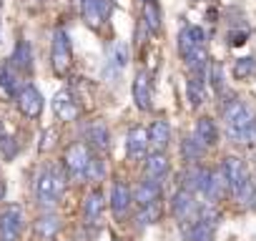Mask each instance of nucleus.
<instances>
[{"label": "nucleus", "mask_w": 256, "mask_h": 241, "mask_svg": "<svg viewBox=\"0 0 256 241\" xmlns=\"http://www.w3.org/2000/svg\"><path fill=\"white\" fill-rule=\"evenodd\" d=\"M66 184H68V176L60 166H48L38 174L36 178V198L43 208H50L58 204V198L63 196L66 191Z\"/></svg>", "instance_id": "1"}, {"label": "nucleus", "mask_w": 256, "mask_h": 241, "mask_svg": "<svg viewBox=\"0 0 256 241\" xmlns=\"http://www.w3.org/2000/svg\"><path fill=\"white\" fill-rule=\"evenodd\" d=\"M88 164H90V151L86 144H73L68 146L66 156H63V168H66V176H70L73 181H86V171H88Z\"/></svg>", "instance_id": "2"}, {"label": "nucleus", "mask_w": 256, "mask_h": 241, "mask_svg": "<svg viewBox=\"0 0 256 241\" xmlns=\"http://www.w3.org/2000/svg\"><path fill=\"white\" fill-rule=\"evenodd\" d=\"M70 60H73L70 36L63 28H56V33H53V48H50V63H53L56 76H66L70 70Z\"/></svg>", "instance_id": "3"}, {"label": "nucleus", "mask_w": 256, "mask_h": 241, "mask_svg": "<svg viewBox=\"0 0 256 241\" xmlns=\"http://www.w3.org/2000/svg\"><path fill=\"white\" fill-rule=\"evenodd\" d=\"M23 231V208L10 204L0 211V241H16Z\"/></svg>", "instance_id": "4"}, {"label": "nucleus", "mask_w": 256, "mask_h": 241, "mask_svg": "<svg viewBox=\"0 0 256 241\" xmlns=\"http://www.w3.org/2000/svg\"><path fill=\"white\" fill-rule=\"evenodd\" d=\"M16 103L26 118H38L43 113V96L36 86H23L16 96Z\"/></svg>", "instance_id": "5"}, {"label": "nucleus", "mask_w": 256, "mask_h": 241, "mask_svg": "<svg viewBox=\"0 0 256 241\" xmlns=\"http://www.w3.org/2000/svg\"><path fill=\"white\" fill-rule=\"evenodd\" d=\"M110 0H80V10H83V20L90 28H100L108 16H110Z\"/></svg>", "instance_id": "6"}, {"label": "nucleus", "mask_w": 256, "mask_h": 241, "mask_svg": "<svg viewBox=\"0 0 256 241\" xmlns=\"http://www.w3.org/2000/svg\"><path fill=\"white\" fill-rule=\"evenodd\" d=\"M134 204V196H131V188H128L126 181H116L113 188H110V211L116 218H126L128 216V208Z\"/></svg>", "instance_id": "7"}, {"label": "nucleus", "mask_w": 256, "mask_h": 241, "mask_svg": "<svg viewBox=\"0 0 256 241\" xmlns=\"http://www.w3.org/2000/svg\"><path fill=\"white\" fill-rule=\"evenodd\" d=\"M148 151V131L144 126H134L126 136V156L131 161H141Z\"/></svg>", "instance_id": "8"}, {"label": "nucleus", "mask_w": 256, "mask_h": 241, "mask_svg": "<svg viewBox=\"0 0 256 241\" xmlns=\"http://www.w3.org/2000/svg\"><path fill=\"white\" fill-rule=\"evenodd\" d=\"M221 171H224V176H226V184H228V191H231V194H236L238 186L244 184V178L248 176V174H246V166H244V161H241L238 156H226L224 164H221Z\"/></svg>", "instance_id": "9"}, {"label": "nucleus", "mask_w": 256, "mask_h": 241, "mask_svg": "<svg viewBox=\"0 0 256 241\" xmlns=\"http://www.w3.org/2000/svg\"><path fill=\"white\" fill-rule=\"evenodd\" d=\"M171 211H174V216H176L181 224L196 218L198 206H196V201H194V194H188L186 188H181V191L174 196V201H171Z\"/></svg>", "instance_id": "10"}, {"label": "nucleus", "mask_w": 256, "mask_h": 241, "mask_svg": "<svg viewBox=\"0 0 256 241\" xmlns=\"http://www.w3.org/2000/svg\"><path fill=\"white\" fill-rule=\"evenodd\" d=\"M151 96H154L151 73L138 70V73H136V80H134V100H136L138 110H148V108H151Z\"/></svg>", "instance_id": "11"}, {"label": "nucleus", "mask_w": 256, "mask_h": 241, "mask_svg": "<svg viewBox=\"0 0 256 241\" xmlns=\"http://www.w3.org/2000/svg\"><path fill=\"white\" fill-rule=\"evenodd\" d=\"M103 208H106V198H103V191L100 188H93L86 201H83V221L88 226H96L103 216Z\"/></svg>", "instance_id": "12"}, {"label": "nucleus", "mask_w": 256, "mask_h": 241, "mask_svg": "<svg viewBox=\"0 0 256 241\" xmlns=\"http://www.w3.org/2000/svg\"><path fill=\"white\" fill-rule=\"evenodd\" d=\"M86 141H88V146L90 148H96V151H108L110 148V131H108V126L103 124V120H93V124L86 128Z\"/></svg>", "instance_id": "13"}, {"label": "nucleus", "mask_w": 256, "mask_h": 241, "mask_svg": "<svg viewBox=\"0 0 256 241\" xmlns=\"http://www.w3.org/2000/svg\"><path fill=\"white\" fill-rule=\"evenodd\" d=\"M53 110H56V116H58L60 120H76L78 113H80L76 98H73L68 90H60V93L53 96Z\"/></svg>", "instance_id": "14"}, {"label": "nucleus", "mask_w": 256, "mask_h": 241, "mask_svg": "<svg viewBox=\"0 0 256 241\" xmlns=\"http://www.w3.org/2000/svg\"><path fill=\"white\" fill-rule=\"evenodd\" d=\"M131 196H134V201H136L138 206L158 204V198H161V181L144 178V181L136 186V191H131Z\"/></svg>", "instance_id": "15"}, {"label": "nucleus", "mask_w": 256, "mask_h": 241, "mask_svg": "<svg viewBox=\"0 0 256 241\" xmlns=\"http://www.w3.org/2000/svg\"><path fill=\"white\" fill-rule=\"evenodd\" d=\"M201 46H204V30L198 26H184L178 33V53L186 58L194 48H201Z\"/></svg>", "instance_id": "16"}, {"label": "nucleus", "mask_w": 256, "mask_h": 241, "mask_svg": "<svg viewBox=\"0 0 256 241\" xmlns=\"http://www.w3.org/2000/svg\"><path fill=\"white\" fill-rule=\"evenodd\" d=\"M196 141L204 146V148H208V146H216L218 144V128H216V124H214V118H208V116H201L198 120H196Z\"/></svg>", "instance_id": "17"}, {"label": "nucleus", "mask_w": 256, "mask_h": 241, "mask_svg": "<svg viewBox=\"0 0 256 241\" xmlns=\"http://www.w3.org/2000/svg\"><path fill=\"white\" fill-rule=\"evenodd\" d=\"M168 168H171V164H168V156H166L164 151L148 154V158H146V178L161 181V178L168 174Z\"/></svg>", "instance_id": "18"}, {"label": "nucleus", "mask_w": 256, "mask_h": 241, "mask_svg": "<svg viewBox=\"0 0 256 241\" xmlns=\"http://www.w3.org/2000/svg\"><path fill=\"white\" fill-rule=\"evenodd\" d=\"M184 60H186V68L194 73V78L206 80V73H208V53H206L204 46H201V48H194Z\"/></svg>", "instance_id": "19"}, {"label": "nucleus", "mask_w": 256, "mask_h": 241, "mask_svg": "<svg viewBox=\"0 0 256 241\" xmlns=\"http://www.w3.org/2000/svg\"><path fill=\"white\" fill-rule=\"evenodd\" d=\"M171 141V126L166 120H154L151 128H148V146L154 151H164Z\"/></svg>", "instance_id": "20"}, {"label": "nucleus", "mask_w": 256, "mask_h": 241, "mask_svg": "<svg viewBox=\"0 0 256 241\" xmlns=\"http://www.w3.org/2000/svg\"><path fill=\"white\" fill-rule=\"evenodd\" d=\"M8 66L16 68V70H30L33 68V50H30V43L28 40H18L16 43V50H13Z\"/></svg>", "instance_id": "21"}, {"label": "nucleus", "mask_w": 256, "mask_h": 241, "mask_svg": "<svg viewBox=\"0 0 256 241\" xmlns=\"http://www.w3.org/2000/svg\"><path fill=\"white\" fill-rule=\"evenodd\" d=\"M58 231H60V218H58L56 214H43V216L36 221V234H38L43 241L56 238Z\"/></svg>", "instance_id": "22"}, {"label": "nucleus", "mask_w": 256, "mask_h": 241, "mask_svg": "<svg viewBox=\"0 0 256 241\" xmlns=\"http://www.w3.org/2000/svg\"><path fill=\"white\" fill-rule=\"evenodd\" d=\"M20 88H23V86H20L18 70L10 68L8 63H6V66H0V90H3L6 96H13V98H16Z\"/></svg>", "instance_id": "23"}, {"label": "nucleus", "mask_w": 256, "mask_h": 241, "mask_svg": "<svg viewBox=\"0 0 256 241\" xmlns=\"http://www.w3.org/2000/svg\"><path fill=\"white\" fill-rule=\"evenodd\" d=\"M184 234H186L188 241H214V228L206 226V224L198 221V218L186 221V224H184Z\"/></svg>", "instance_id": "24"}, {"label": "nucleus", "mask_w": 256, "mask_h": 241, "mask_svg": "<svg viewBox=\"0 0 256 241\" xmlns=\"http://www.w3.org/2000/svg\"><path fill=\"white\" fill-rule=\"evenodd\" d=\"M206 93H208L206 80H201V78H191V80H186V96H188L191 108H201L204 100H206Z\"/></svg>", "instance_id": "25"}, {"label": "nucleus", "mask_w": 256, "mask_h": 241, "mask_svg": "<svg viewBox=\"0 0 256 241\" xmlns=\"http://www.w3.org/2000/svg\"><path fill=\"white\" fill-rule=\"evenodd\" d=\"M204 146L196 141V136H186L184 141H181V156H184V161L188 164V166H194V164H198L201 158H204Z\"/></svg>", "instance_id": "26"}, {"label": "nucleus", "mask_w": 256, "mask_h": 241, "mask_svg": "<svg viewBox=\"0 0 256 241\" xmlns=\"http://www.w3.org/2000/svg\"><path fill=\"white\" fill-rule=\"evenodd\" d=\"M144 26L154 36L161 30V13H158V6L154 3V0H146L144 3Z\"/></svg>", "instance_id": "27"}, {"label": "nucleus", "mask_w": 256, "mask_h": 241, "mask_svg": "<svg viewBox=\"0 0 256 241\" xmlns=\"http://www.w3.org/2000/svg\"><path fill=\"white\" fill-rule=\"evenodd\" d=\"M251 76H256V58H254V56L238 58V60L234 63V78H236V80H248Z\"/></svg>", "instance_id": "28"}, {"label": "nucleus", "mask_w": 256, "mask_h": 241, "mask_svg": "<svg viewBox=\"0 0 256 241\" xmlns=\"http://www.w3.org/2000/svg\"><path fill=\"white\" fill-rule=\"evenodd\" d=\"M161 218V204H148V206H141V211H138V216H136V221H138V226L144 228V226H151V224H156Z\"/></svg>", "instance_id": "29"}, {"label": "nucleus", "mask_w": 256, "mask_h": 241, "mask_svg": "<svg viewBox=\"0 0 256 241\" xmlns=\"http://www.w3.org/2000/svg\"><path fill=\"white\" fill-rule=\"evenodd\" d=\"M206 80L211 83V88H214L216 93H221V90H224V66H221V63H208Z\"/></svg>", "instance_id": "30"}, {"label": "nucleus", "mask_w": 256, "mask_h": 241, "mask_svg": "<svg viewBox=\"0 0 256 241\" xmlns=\"http://www.w3.org/2000/svg\"><path fill=\"white\" fill-rule=\"evenodd\" d=\"M110 63H113L116 68H123V66L128 63V46H126L123 40L113 43V48H110Z\"/></svg>", "instance_id": "31"}, {"label": "nucleus", "mask_w": 256, "mask_h": 241, "mask_svg": "<svg viewBox=\"0 0 256 241\" xmlns=\"http://www.w3.org/2000/svg\"><path fill=\"white\" fill-rule=\"evenodd\" d=\"M0 151H3V158H16V154H18V141L16 138H10V136H3L0 138Z\"/></svg>", "instance_id": "32"}, {"label": "nucleus", "mask_w": 256, "mask_h": 241, "mask_svg": "<svg viewBox=\"0 0 256 241\" xmlns=\"http://www.w3.org/2000/svg\"><path fill=\"white\" fill-rule=\"evenodd\" d=\"M100 176H103V161L90 156V164H88V171H86V181H100Z\"/></svg>", "instance_id": "33"}, {"label": "nucleus", "mask_w": 256, "mask_h": 241, "mask_svg": "<svg viewBox=\"0 0 256 241\" xmlns=\"http://www.w3.org/2000/svg\"><path fill=\"white\" fill-rule=\"evenodd\" d=\"M241 144H246V146H256V118H254V124L246 128V134H244Z\"/></svg>", "instance_id": "34"}, {"label": "nucleus", "mask_w": 256, "mask_h": 241, "mask_svg": "<svg viewBox=\"0 0 256 241\" xmlns=\"http://www.w3.org/2000/svg\"><path fill=\"white\" fill-rule=\"evenodd\" d=\"M246 38H248V30H236V33H231V36H228L231 46H244V43H246Z\"/></svg>", "instance_id": "35"}, {"label": "nucleus", "mask_w": 256, "mask_h": 241, "mask_svg": "<svg viewBox=\"0 0 256 241\" xmlns=\"http://www.w3.org/2000/svg\"><path fill=\"white\" fill-rule=\"evenodd\" d=\"M56 144V131L50 128V131H46L43 134V144H40V151H46V148H50Z\"/></svg>", "instance_id": "36"}, {"label": "nucleus", "mask_w": 256, "mask_h": 241, "mask_svg": "<svg viewBox=\"0 0 256 241\" xmlns=\"http://www.w3.org/2000/svg\"><path fill=\"white\" fill-rule=\"evenodd\" d=\"M254 184H256V181H254Z\"/></svg>", "instance_id": "37"}]
</instances>
